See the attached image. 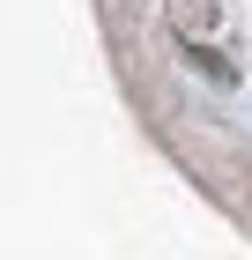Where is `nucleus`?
Returning a JSON list of instances; mask_svg holds the SVG:
<instances>
[{"label":"nucleus","mask_w":252,"mask_h":260,"mask_svg":"<svg viewBox=\"0 0 252 260\" xmlns=\"http://www.w3.org/2000/svg\"><path fill=\"white\" fill-rule=\"evenodd\" d=\"M215 15H223V0H171L178 45H193V52H200V30H215Z\"/></svg>","instance_id":"f257e3e1"}]
</instances>
